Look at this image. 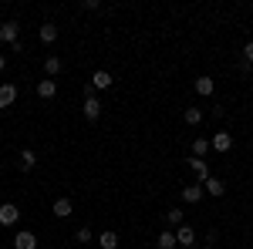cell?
<instances>
[{
  "label": "cell",
  "instance_id": "obj_1",
  "mask_svg": "<svg viewBox=\"0 0 253 249\" xmlns=\"http://www.w3.org/2000/svg\"><path fill=\"white\" fill-rule=\"evenodd\" d=\"M17 34H20V24H17V20H3V24H0V40H3V44H10V47H14V44H17Z\"/></svg>",
  "mask_w": 253,
  "mask_h": 249
},
{
  "label": "cell",
  "instance_id": "obj_2",
  "mask_svg": "<svg viewBox=\"0 0 253 249\" xmlns=\"http://www.w3.org/2000/svg\"><path fill=\"white\" fill-rule=\"evenodd\" d=\"M20 222V209L14 202H3L0 206V226H17Z\"/></svg>",
  "mask_w": 253,
  "mask_h": 249
},
{
  "label": "cell",
  "instance_id": "obj_3",
  "mask_svg": "<svg viewBox=\"0 0 253 249\" xmlns=\"http://www.w3.org/2000/svg\"><path fill=\"white\" fill-rule=\"evenodd\" d=\"M210 145H213V152L226 155V152H230V148H233V135H230V132H216V135H213V142H210Z\"/></svg>",
  "mask_w": 253,
  "mask_h": 249
},
{
  "label": "cell",
  "instance_id": "obj_4",
  "mask_svg": "<svg viewBox=\"0 0 253 249\" xmlns=\"http://www.w3.org/2000/svg\"><path fill=\"white\" fill-rule=\"evenodd\" d=\"M81 115L88 118V121H98V118H101V101H98V98H84V105H81Z\"/></svg>",
  "mask_w": 253,
  "mask_h": 249
},
{
  "label": "cell",
  "instance_id": "obj_5",
  "mask_svg": "<svg viewBox=\"0 0 253 249\" xmlns=\"http://www.w3.org/2000/svg\"><path fill=\"white\" fill-rule=\"evenodd\" d=\"M14 101H17V84H10V81H7V84H0V111H3V108H10Z\"/></svg>",
  "mask_w": 253,
  "mask_h": 249
},
{
  "label": "cell",
  "instance_id": "obj_6",
  "mask_svg": "<svg viewBox=\"0 0 253 249\" xmlns=\"http://www.w3.org/2000/svg\"><path fill=\"white\" fill-rule=\"evenodd\" d=\"M14 249H38V236L27 229H20L17 236H14Z\"/></svg>",
  "mask_w": 253,
  "mask_h": 249
},
{
  "label": "cell",
  "instance_id": "obj_7",
  "mask_svg": "<svg viewBox=\"0 0 253 249\" xmlns=\"http://www.w3.org/2000/svg\"><path fill=\"white\" fill-rule=\"evenodd\" d=\"M189 169H193V175L196 178H199V182H206V178H210V165H206V158H189Z\"/></svg>",
  "mask_w": 253,
  "mask_h": 249
},
{
  "label": "cell",
  "instance_id": "obj_8",
  "mask_svg": "<svg viewBox=\"0 0 253 249\" xmlns=\"http://www.w3.org/2000/svg\"><path fill=\"white\" fill-rule=\"evenodd\" d=\"M175 239H179V246L189 249L196 243V229H193V226H179V229H175Z\"/></svg>",
  "mask_w": 253,
  "mask_h": 249
},
{
  "label": "cell",
  "instance_id": "obj_9",
  "mask_svg": "<svg viewBox=\"0 0 253 249\" xmlns=\"http://www.w3.org/2000/svg\"><path fill=\"white\" fill-rule=\"evenodd\" d=\"M51 209H54L58 219H68V215L75 212V206H71V199H64V195H61V199H54V206H51Z\"/></svg>",
  "mask_w": 253,
  "mask_h": 249
},
{
  "label": "cell",
  "instance_id": "obj_10",
  "mask_svg": "<svg viewBox=\"0 0 253 249\" xmlns=\"http://www.w3.org/2000/svg\"><path fill=\"white\" fill-rule=\"evenodd\" d=\"M38 37L44 40V44H54V40H58V24H51V20H47V24H41Z\"/></svg>",
  "mask_w": 253,
  "mask_h": 249
},
{
  "label": "cell",
  "instance_id": "obj_11",
  "mask_svg": "<svg viewBox=\"0 0 253 249\" xmlns=\"http://www.w3.org/2000/svg\"><path fill=\"white\" fill-rule=\"evenodd\" d=\"M203 189L210 192V195H216V199H223V195H226V185H223L219 178H213V175H210V178L203 182Z\"/></svg>",
  "mask_w": 253,
  "mask_h": 249
},
{
  "label": "cell",
  "instance_id": "obj_12",
  "mask_svg": "<svg viewBox=\"0 0 253 249\" xmlns=\"http://www.w3.org/2000/svg\"><path fill=\"white\" fill-rule=\"evenodd\" d=\"M91 88H95V91L112 88V74H108V71H95V74H91Z\"/></svg>",
  "mask_w": 253,
  "mask_h": 249
},
{
  "label": "cell",
  "instance_id": "obj_13",
  "mask_svg": "<svg viewBox=\"0 0 253 249\" xmlns=\"http://www.w3.org/2000/svg\"><path fill=\"white\" fill-rule=\"evenodd\" d=\"M98 246H101V249H118V232L115 229H105L101 236H98Z\"/></svg>",
  "mask_w": 253,
  "mask_h": 249
},
{
  "label": "cell",
  "instance_id": "obj_14",
  "mask_svg": "<svg viewBox=\"0 0 253 249\" xmlns=\"http://www.w3.org/2000/svg\"><path fill=\"white\" fill-rule=\"evenodd\" d=\"M156 246H159V249H175V246H179V239H175V232H172V229H166V232H159Z\"/></svg>",
  "mask_w": 253,
  "mask_h": 249
},
{
  "label": "cell",
  "instance_id": "obj_15",
  "mask_svg": "<svg viewBox=\"0 0 253 249\" xmlns=\"http://www.w3.org/2000/svg\"><path fill=\"white\" fill-rule=\"evenodd\" d=\"M203 182H196V185H186V189H182V199H186V202H199V199H203Z\"/></svg>",
  "mask_w": 253,
  "mask_h": 249
},
{
  "label": "cell",
  "instance_id": "obj_16",
  "mask_svg": "<svg viewBox=\"0 0 253 249\" xmlns=\"http://www.w3.org/2000/svg\"><path fill=\"white\" fill-rule=\"evenodd\" d=\"M38 95L51 101V98L58 95V84H54V81H38Z\"/></svg>",
  "mask_w": 253,
  "mask_h": 249
},
{
  "label": "cell",
  "instance_id": "obj_17",
  "mask_svg": "<svg viewBox=\"0 0 253 249\" xmlns=\"http://www.w3.org/2000/svg\"><path fill=\"white\" fill-rule=\"evenodd\" d=\"M166 222L175 226V229H179V226H186V212H182V209H169V212H166Z\"/></svg>",
  "mask_w": 253,
  "mask_h": 249
},
{
  "label": "cell",
  "instance_id": "obj_18",
  "mask_svg": "<svg viewBox=\"0 0 253 249\" xmlns=\"http://www.w3.org/2000/svg\"><path fill=\"white\" fill-rule=\"evenodd\" d=\"M216 91V84H213V77H199V81H196V95H213Z\"/></svg>",
  "mask_w": 253,
  "mask_h": 249
},
{
  "label": "cell",
  "instance_id": "obj_19",
  "mask_svg": "<svg viewBox=\"0 0 253 249\" xmlns=\"http://www.w3.org/2000/svg\"><path fill=\"white\" fill-rule=\"evenodd\" d=\"M34 165H38V155L31 152V148H24V152H20V169H24V172H31Z\"/></svg>",
  "mask_w": 253,
  "mask_h": 249
},
{
  "label": "cell",
  "instance_id": "obj_20",
  "mask_svg": "<svg viewBox=\"0 0 253 249\" xmlns=\"http://www.w3.org/2000/svg\"><path fill=\"white\" fill-rule=\"evenodd\" d=\"M61 68H64V61H61V58H54V54H51V58L44 61V71H47L51 77H54V74H61Z\"/></svg>",
  "mask_w": 253,
  "mask_h": 249
},
{
  "label": "cell",
  "instance_id": "obj_21",
  "mask_svg": "<svg viewBox=\"0 0 253 249\" xmlns=\"http://www.w3.org/2000/svg\"><path fill=\"white\" fill-rule=\"evenodd\" d=\"M182 121H186V125H203V108H186Z\"/></svg>",
  "mask_w": 253,
  "mask_h": 249
},
{
  "label": "cell",
  "instance_id": "obj_22",
  "mask_svg": "<svg viewBox=\"0 0 253 249\" xmlns=\"http://www.w3.org/2000/svg\"><path fill=\"white\" fill-rule=\"evenodd\" d=\"M210 148H213V145H210L206 138H196V142H193V155H196V158H203V155L210 152Z\"/></svg>",
  "mask_w": 253,
  "mask_h": 249
},
{
  "label": "cell",
  "instance_id": "obj_23",
  "mask_svg": "<svg viewBox=\"0 0 253 249\" xmlns=\"http://www.w3.org/2000/svg\"><path fill=\"white\" fill-rule=\"evenodd\" d=\"M75 239H78V243H91V229H88V226H81V229L75 232Z\"/></svg>",
  "mask_w": 253,
  "mask_h": 249
},
{
  "label": "cell",
  "instance_id": "obj_24",
  "mask_svg": "<svg viewBox=\"0 0 253 249\" xmlns=\"http://www.w3.org/2000/svg\"><path fill=\"white\" fill-rule=\"evenodd\" d=\"M243 64H247V68L253 64V40H250V44H243Z\"/></svg>",
  "mask_w": 253,
  "mask_h": 249
},
{
  "label": "cell",
  "instance_id": "obj_25",
  "mask_svg": "<svg viewBox=\"0 0 253 249\" xmlns=\"http://www.w3.org/2000/svg\"><path fill=\"white\" fill-rule=\"evenodd\" d=\"M3 68H7V58H3V54H0V71H3Z\"/></svg>",
  "mask_w": 253,
  "mask_h": 249
},
{
  "label": "cell",
  "instance_id": "obj_26",
  "mask_svg": "<svg viewBox=\"0 0 253 249\" xmlns=\"http://www.w3.org/2000/svg\"><path fill=\"white\" fill-rule=\"evenodd\" d=\"M199 249H213V246H199Z\"/></svg>",
  "mask_w": 253,
  "mask_h": 249
}]
</instances>
